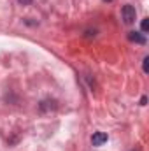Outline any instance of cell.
I'll use <instances>...</instances> for the list:
<instances>
[{"label": "cell", "mask_w": 149, "mask_h": 151, "mask_svg": "<svg viewBox=\"0 0 149 151\" xmlns=\"http://www.w3.org/2000/svg\"><path fill=\"white\" fill-rule=\"evenodd\" d=\"M128 40H132V42H135V44H146L144 34H139V32H130V34H128Z\"/></svg>", "instance_id": "3"}, {"label": "cell", "mask_w": 149, "mask_h": 151, "mask_svg": "<svg viewBox=\"0 0 149 151\" xmlns=\"http://www.w3.org/2000/svg\"><path fill=\"white\" fill-rule=\"evenodd\" d=\"M121 18H123V21H125L126 25H132V23L135 21V18H137L135 7H132V5H123V9H121Z\"/></svg>", "instance_id": "1"}, {"label": "cell", "mask_w": 149, "mask_h": 151, "mask_svg": "<svg viewBox=\"0 0 149 151\" xmlns=\"http://www.w3.org/2000/svg\"><path fill=\"white\" fill-rule=\"evenodd\" d=\"M146 102H148V99H146V97H142V99H140V104H142V106H146Z\"/></svg>", "instance_id": "7"}, {"label": "cell", "mask_w": 149, "mask_h": 151, "mask_svg": "<svg viewBox=\"0 0 149 151\" xmlns=\"http://www.w3.org/2000/svg\"><path fill=\"white\" fill-rule=\"evenodd\" d=\"M104 142H107V134L105 132H95L91 135V144L93 146H102Z\"/></svg>", "instance_id": "2"}, {"label": "cell", "mask_w": 149, "mask_h": 151, "mask_svg": "<svg viewBox=\"0 0 149 151\" xmlns=\"http://www.w3.org/2000/svg\"><path fill=\"white\" fill-rule=\"evenodd\" d=\"M104 2H112V0H104Z\"/></svg>", "instance_id": "8"}, {"label": "cell", "mask_w": 149, "mask_h": 151, "mask_svg": "<svg viewBox=\"0 0 149 151\" xmlns=\"http://www.w3.org/2000/svg\"><path fill=\"white\" fill-rule=\"evenodd\" d=\"M18 2H19L21 5H30V4H32V0H18Z\"/></svg>", "instance_id": "6"}, {"label": "cell", "mask_w": 149, "mask_h": 151, "mask_svg": "<svg viewBox=\"0 0 149 151\" xmlns=\"http://www.w3.org/2000/svg\"><path fill=\"white\" fill-rule=\"evenodd\" d=\"M142 65H144V72L148 74V72H149V56H146V58H144V62H142Z\"/></svg>", "instance_id": "5"}, {"label": "cell", "mask_w": 149, "mask_h": 151, "mask_svg": "<svg viewBox=\"0 0 149 151\" xmlns=\"http://www.w3.org/2000/svg\"><path fill=\"white\" fill-rule=\"evenodd\" d=\"M140 28H142V32H144V34H148V30H149V19H148V18H144V19H142Z\"/></svg>", "instance_id": "4"}]
</instances>
